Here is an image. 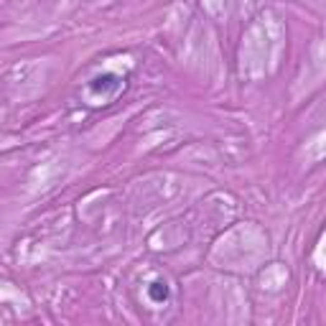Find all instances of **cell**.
Returning a JSON list of instances; mask_svg holds the SVG:
<instances>
[{
	"label": "cell",
	"instance_id": "obj_1",
	"mask_svg": "<svg viewBox=\"0 0 326 326\" xmlns=\"http://www.w3.org/2000/svg\"><path fill=\"white\" fill-rule=\"evenodd\" d=\"M148 293H150V298H153L156 303H161V301H166V298H168V288H166V283H163V280H156V283H150Z\"/></svg>",
	"mask_w": 326,
	"mask_h": 326
}]
</instances>
